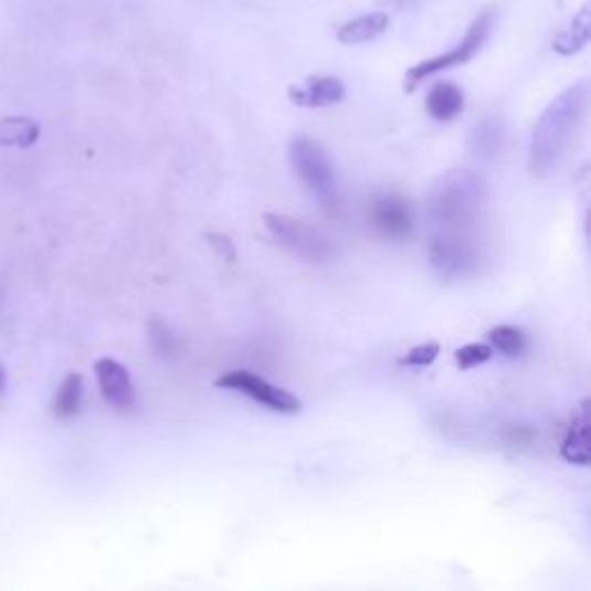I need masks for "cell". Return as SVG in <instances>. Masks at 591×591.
<instances>
[{
	"mask_svg": "<svg viewBox=\"0 0 591 591\" xmlns=\"http://www.w3.org/2000/svg\"><path fill=\"white\" fill-rule=\"evenodd\" d=\"M487 186L467 169H451L425 197L428 256L444 279H465L483 264V215Z\"/></svg>",
	"mask_w": 591,
	"mask_h": 591,
	"instance_id": "obj_1",
	"label": "cell"
},
{
	"mask_svg": "<svg viewBox=\"0 0 591 591\" xmlns=\"http://www.w3.org/2000/svg\"><path fill=\"white\" fill-rule=\"evenodd\" d=\"M587 105L589 84L578 82L561 91L546 107L534 125L529 144V171L534 176L543 178L559 167L584 123Z\"/></svg>",
	"mask_w": 591,
	"mask_h": 591,
	"instance_id": "obj_2",
	"label": "cell"
},
{
	"mask_svg": "<svg viewBox=\"0 0 591 591\" xmlns=\"http://www.w3.org/2000/svg\"><path fill=\"white\" fill-rule=\"evenodd\" d=\"M264 224L282 247H287L292 254H296L298 260L307 264L324 266L336 260L338 254L336 243L313 224L282 213H268L264 218Z\"/></svg>",
	"mask_w": 591,
	"mask_h": 591,
	"instance_id": "obj_3",
	"label": "cell"
},
{
	"mask_svg": "<svg viewBox=\"0 0 591 591\" xmlns=\"http://www.w3.org/2000/svg\"><path fill=\"white\" fill-rule=\"evenodd\" d=\"M495 19H497L495 10H483L472 21L465 38H462L455 46H451L446 54L432 56V59H428V61H423V63H419L414 67H409V72H407V91L419 88L425 80H430V76L440 74L444 70L467 65L478 54V51L485 46V42L490 40L493 29H495Z\"/></svg>",
	"mask_w": 591,
	"mask_h": 591,
	"instance_id": "obj_4",
	"label": "cell"
},
{
	"mask_svg": "<svg viewBox=\"0 0 591 591\" xmlns=\"http://www.w3.org/2000/svg\"><path fill=\"white\" fill-rule=\"evenodd\" d=\"M289 165L298 181L317 197L319 203L333 205L338 201V176L326 150L307 137H294L287 148Z\"/></svg>",
	"mask_w": 591,
	"mask_h": 591,
	"instance_id": "obj_5",
	"label": "cell"
},
{
	"mask_svg": "<svg viewBox=\"0 0 591 591\" xmlns=\"http://www.w3.org/2000/svg\"><path fill=\"white\" fill-rule=\"evenodd\" d=\"M218 389L224 391H234V393H243L247 395L252 402L266 407L268 411H275V414H285V416H294L300 411V400L285 391L275 387V383L266 381L264 377L247 372V370H231L226 374H222L215 381Z\"/></svg>",
	"mask_w": 591,
	"mask_h": 591,
	"instance_id": "obj_6",
	"label": "cell"
},
{
	"mask_svg": "<svg viewBox=\"0 0 591 591\" xmlns=\"http://www.w3.org/2000/svg\"><path fill=\"white\" fill-rule=\"evenodd\" d=\"M368 220L379 236L389 241H404L414 229V213L404 197L395 192L377 194L370 201Z\"/></svg>",
	"mask_w": 591,
	"mask_h": 591,
	"instance_id": "obj_7",
	"label": "cell"
},
{
	"mask_svg": "<svg viewBox=\"0 0 591 591\" xmlns=\"http://www.w3.org/2000/svg\"><path fill=\"white\" fill-rule=\"evenodd\" d=\"M95 379L102 398L116 411H133L137 404L135 383L127 370L116 358H99L95 363Z\"/></svg>",
	"mask_w": 591,
	"mask_h": 591,
	"instance_id": "obj_8",
	"label": "cell"
},
{
	"mask_svg": "<svg viewBox=\"0 0 591 591\" xmlns=\"http://www.w3.org/2000/svg\"><path fill=\"white\" fill-rule=\"evenodd\" d=\"M347 95L345 84L338 76H315V80H307L303 86H292L289 88V99L298 107H330L338 105Z\"/></svg>",
	"mask_w": 591,
	"mask_h": 591,
	"instance_id": "obj_9",
	"label": "cell"
},
{
	"mask_svg": "<svg viewBox=\"0 0 591 591\" xmlns=\"http://www.w3.org/2000/svg\"><path fill=\"white\" fill-rule=\"evenodd\" d=\"M559 453L563 460L569 462V465L587 467L591 462V455H589V400H582L578 404V409L573 411L569 428H567V432H563Z\"/></svg>",
	"mask_w": 591,
	"mask_h": 591,
	"instance_id": "obj_10",
	"label": "cell"
},
{
	"mask_svg": "<svg viewBox=\"0 0 591 591\" xmlns=\"http://www.w3.org/2000/svg\"><path fill=\"white\" fill-rule=\"evenodd\" d=\"M506 146V125L497 116H485L478 120L469 137V150L476 160L493 162L495 158L502 156V150Z\"/></svg>",
	"mask_w": 591,
	"mask_h": 591,
	"instance_id": "obj_11",
	"label": "cell"
},
{
	"mask_svg": "<svg viewBox=\"0 0 591 591\" xmlns=\"http://www.w3.org/2000/svg\"><path fill=\"white\" fill-rule=\"evenodd\" d=\"M425 109L430 118L448 123L455 120L462 112H465V93L453 82H440L434 84L425 97Z\"/></svg>",
	"mask_w": 591,
	"mask_h": 591,
	"instance_id": "obj_12",
	"label": "cell"
},
{
	"mask_svg": "<svg viewBox=\"0 0 591 591\" xmlns=\"http://www.w3.org/2000/svg\"><path fill=\"white\" fill-rule=\"evenodd\" d=\"M389 14L387 12H372L366 17H358L353 21L342 23L338 29V42L353 46V44H363V42H372L379 35L387 33L389 29Z\"/></svg>",
	"mask_w": 591,
	"mask_h": 591,
	"instance_id": "obj_13",
	"label": "cell"
},
{
	"mask_svg": "<svg viewBox=\"0 0 591 591\" xmlns=\"http://www.w3.org/2000/svg\"><path fill=\"white\" fill-rule=\"evenodd\" d=\"M591 38V3H584L569 23V29L552 40V49L561 56H573L587 46Z\"/></svg>",
	"mask_w": 591,
	"mask_h": 591,
	"instance_id": "obj_14",
	"label": "cell"
},
{
	"mask_svg": "<svg viewBox=\"0 0 591 591\" xmlns=\"http://www.w3.org/2000/svg\"><path fill=\"white\" fill-rule=\"evenodd\" d=\"M42 127L25 116L0 118V148H31L40 141Z\"/></svg>",
	"mask_w": 591,
	"mask_h": 591,
	"instance_id": "obj_15",
	"label": "cell"
},
{
	"mask_svg": "<svg viewBox=\"0 0 591 591\" xmlns=\"http://www.w3.org/2000/svg\"><path fill=\"white\" fill-rule=\"evenodd\" d=\"M84 404V377L82 374H67L54 395V416L59 421H70L82 411Z\"/></svg>",
	"mask_w": 591,
	"mask_h": 591,
	"instance_id": "obj_16",
	"label": "cell"
},
{
	"mask_svg": "<svg viewBox=\"0 0 591 591\" xmlns=\"http://www.w3.org/2000/svg\"><path fill=\"white\" fill-rule=\"evenodd\" d=\"M487 340H490L493 349H497L499 353L508 358H518L527 349V336L518 326H508V324L495 326L490 333H487Z\"/></svg>",
	"mask_w": 591,
	"mask_h": 591,
	"instance_id": "obj_17",
	"label": "cell"
},
{
	"mask_svg": "<svg viewBox=\"0 0 591 591\" xmlns=\"http://www.w3.org/2000/svg\"><path fill=\"white\" fill-rule=\"evenodd\" d=\"M148 338H150L152 349H156V353H160L162 358H176L178 353H181V340H178L171 326L165 324L162 319H150Z\"/></svg>",
	"mask_w": 591,
	"mask_h": 591,
	"instance_id": "obj_18",
	"label": "cell"
},
{
	"mask_svg": "<svg viewBox=\"0 0 591 591\" xmlns=\"http://www.w3.org/2000/svg\"><path fill=\"white\" fill-rule=\"evenodd\" d=\"M493 356H495V349L490 345L472 342V345H465L455 351V363L460 370H472V368H478V366L490 361Z\"/></svg>",
	"mask_w": 591,
	"mask_h": 591,
	"instance_id": "obj_19",
	"label": "cell"
},
{
	"mask_svg": "<svg viewBox=\"0 0 591 591\" xmlns=\"http://www.w3.org/2000/svg\"><path fill=\"white\" fill-rule=\"evenodd\" d=\"M442 347L436 342H423V345H416L414 349H411L404 358L402 363L404 366H411V368H428L436 361V356H440Z\"/></svg>",
	"mask_w": 591,
	"mask_h": 591,
	"instance_id": "obj_20",
	"label": "cell"
},
{
	"mask_svg": "<svg viewBox=\"0 0 591 591\" xmlns=\"http://www.w3.org/2000/svg\"><path fill=\"white\" fill-rule=\"evenodd\" d=\"M205 241H209L211 250L220 256L222 262H226V264H234L236 262V245L231 243L229 236L215 234V231H211V234H205Z\"/></svg>",
	"mask_w": 591,
	"mask_h": 591,
	"instance_id": "obj_21",
	"label": "cell"
},
{
	"mask_svg": "<svg viewBox=\"0 0 591 591\" xmlns=\"http://www.w3.org/2000/svg\"><path fill=\"white\" fill-rule=\"evenodd\" d=\"M6 389H8V372H6V366L0 363V395L6 393Z\"/></svg>",
	"mask_w": 591,
	"mask_h": 591,
	"instance_id": "obj_22",
	"label": "cell"
}]
</instances>
